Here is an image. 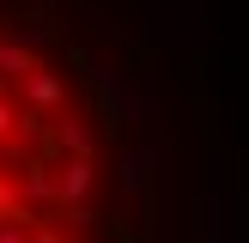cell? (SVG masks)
<instances>
[{
	"label": "cell",
	"instance_id": "cell-3",
	"mask_svg": "<svg viewBox=\"0 0 249 243\" xmlns=\"http://www.w3.org/2000/svg\"><path fill=\"white\" fill-rule=\"evenodd\" d=\"M49 134H55V152L61 158H97V128L85 116H55Z\"/></svg>",
	"mask_w": 249,
	"mask_h": 243
},
{
	"label": "cell",
	"instance_id": "cell-4",
	"mask_svg": "<svg viewBox=\"0 0 249 243\" xmlns=\"http://www.w3.org/2000/svg\"><path fill=\"white\" fill-rule=\"evenodd\" d=\"M146 189V152H122V201H140Z\"/></svg>",
	"mask_w": 249,
	"mask_h": 243
},
{
	"label": "cell",
	"instance_id": "cell-1",
	"mask_svg": "<svg viewBox=\"0 0 249 243\" xmlns=\"http://www.w3.org/2000/svg\"><path fill=\"white\" fill-rule=\"evenodd\" d=\"M97 182H104L97 158H61V170H55V189H61V201H67V207L97 201Z\"/></svg>",
	"mask_w": 249,
	"mask_h": 243
},
{
	"label": "cell",
	"instance_id": "cell-2",
	"mask_svg": "<svg viewBox=\"0 0 249 243\" xmlns=\"http://www.w3.org/2000/svg\"><path fill=\"white\" fill-rule=\"evenodd\" d=\"M18 85H24V109H36V116H55V109L67 104V79L49 73V67H31Z\"/></svg>",
	"mask_w": 249,
	"mask_h": 243
}]
</instances>
